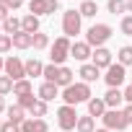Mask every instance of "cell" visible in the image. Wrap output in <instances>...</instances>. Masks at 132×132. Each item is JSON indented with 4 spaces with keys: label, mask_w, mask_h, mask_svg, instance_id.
<instances>
[{
    "label": "cell",
    "mask_w": 132,
    "mask_h": 132,
    "mask_svg": "<svg viewBox=\"0 0 132 132\" xmlns=\"http://www.w3.org/2000/svg\"><path fill=\"white\" fill-rule=\"evenodd\" d=\"M93 98V93H91V86L88 83H73V86H68V88H62V101L68 104V106H75V104H88Z\"/></svg>",
    "instance_id": "6da1fadb"
},
{
    "label": "cell",
    "mask_w": 132,
    "mask_h": 132,
    "mask_svg": "<svg viewBox=\"0 0 132 132\" xmlns=\"http://www.w3.org/2000/svg\"><path fill=\"white\" fill-rule=\"evenodd\" d=\"M70 47H73V42H70L68 36H60V39H54V44L49 47V60H52V65L62 68V65H65V60L70 57Z\"/></svg>",
    "instance_id": "7a4b0ae2"
},
{
    "label": "cell",
    "mask_w": 132,
    "mask_h": 132,
    "mask_svg": "<svg viewBox=\"0 0 132 132\" xmlns=\"http://www.w3.org/2000/svg\"><path fill=\"white\" fill-rule=\"evenodd\" d=\"M111 34H114V31H111L109 23H93V26L86 31V42H88L91 47L98 49V47H104V44L111 39Z\"/></svg>",
    "instance_id": "3957f363"
},
{
    "label": "cell",
    "mask_w": 132,
    "mask_h": 132,
    "mask_svg": "<svg viewBox=\"0 0 132 132\" xmlns=\"http://www.w3.org/2000/svg\"><path fill=\"white\" fill-rule=\"evenodd\" d=\"M101 119H104V127L111 129V132H122V129L129 127V122H127V117H124L122 109H106V114Z\"/></svg>",
    "instance_id": "277c9868"
},
{
    "label": "cell",
    "mask_w": 132,
    "mask_h": 132,
    "mask_svg": "<svg viewBox=\"0 0 132 132\" xmlns=\"http://www.w3.org/2000/svg\"><path fill=\"white\" fill-rule=\"evenodd\" d=\"M57 124H60V129L62 132H70V129H75L78 127V111H75V106H60L57 109Z\"/></svg>",
    "instance_id": "5b68a950"
},
{
    "label": "cell",
    "mask_w": 132,
    "mask_h": 132,
    "mask_svg": "<svg viewBox=\"0 0 132 132\" xmlns=\"http://www.w3.org/2000/svg\"><path fill=\"white\" fill-rule=\"evenodd\" d=\"M80 21H83V16H80L75 8L62 13V31H65V36H68V39H73V36L80 34Z\"/></svg>",
    "instance_id": "8992f818"
},
{
    "label": "cell",
    "mask_w": 132,
    "mask_h": 132,
    "mask_svg": "<svg viewBox=\"0 0 132 132\" xmlns=\"http://www.w3.org/2000/svg\"><path fill=\"white\" fill-rule=\"evenodd\" d=\"M13 83H18V80H23L26 78V62L21 60V57H16V54H11V57H5V70H3Z\"/></svg>",
    "instance_id": "52a82bcc"
},
{
    "label": "cell",
    "mask_w": 132,
    "mask_h": 132,
    "mask_svg": "<svg viewBox=\"0 0 132 132\" xmlns=\"http://www.w3.org/2000/svg\"><path fill=\"white\" fill-rule=\"evenodd\" d=\"M104 80H106V86L109 88H119L124 80H127V68H124V65H111V68L106 70V75H104Z\"/></svg>",
    "instance_id": "ba28073f"
},
{
    "label": "cell",
    "mask_w": 132,
    "mask_h": 132,
    "mask_svg": "<svg viewBox=\"0 0 132 132\" xmlns=\"http://www.w3.org/2000/svg\"><path fill=\"white\" fill-rule=\"evenodd\" d=\"M57 0H31L29 3V13H34V16H49V13H54L57 11Z\"/></svg>",
    "instance_id": "9c48e42d"
},
{
    "label": "cell",
    "mask_w": 132,
    "mask_h": 132,
    "mask_svg": "<svg viewBox=\"0 0 132 132\" xmlns=\"http://www.w3.org/2000/svg\"><path fill=\"white\" fill-rule=\"evenodd\" d=\"M91 60H93V65H96L98 70H109L111 65H114V62H111V52H109L106 47H98V49L91 54Z\"/></svg>",
    "instance_id": "30bf717a"
},
{
    "label": "cell",
    "mask_w": 132,
    "mask_h": 132,
    "mask_svg": "<svg viewBox=\"0 0 132 132\" xmlns=\"http://www.w3.org/2000/svg\"><path fill=\"white\" fill-rule=\"evenodd\" d=\"M91 54H93V47H91L88 42H73V47H70V57H75V60L86 62Z\"/></svg>",
    "instance_id": "8fae6325"
},
{
    "label": "cell",
    "mask_w": 132,
    "mask_h": 132,
    "mask_svg": "<svg viewBox=\"0 0 132 132\" xmlns=\"http://www.w3.org/2000/svg\"><path fill=\"white\" fill-rule=\"evenodd\" d=\"M101 98H104L106 109H119V106L124 104V91H119V88H109Z\"/></svg>",
    "instance_id": "7c38bea8"
},
{
    "label": "cell",
    "mask_w": 132,
    "mask_h": 132,
    "mask_svg": "<svg viewBox=\"0 0 132 132\" xmlns=\"http://www.w3.org/2000/svg\"><path fill=\"white\" fill-rule=\"evenodd\" d=\"M78 75H80V80H83V83H88V86H91V83H96V80L101 78V70L96 68L93 62H86L83 68L78 70Z\"/></svg>",
    "instance_id": "4fadbf2b"
},
{
    "label": "cell",
    "mask_w": 132,
    "mask_h": 132,
    "mask_svg": "<svg viewBox=\"0 0 132 132\" xmlns=\"http://www.w3.org/2000/svg\"><path fill=\"white\" fill-rule=\"evenodd\" d=\"M21 132H49V124H47V119L29 117V119L21 124Z\"/></svg>",
    "instance_id": "5bb4252c"
},
{
    "label": "cell",
    "mask_w": 132,
    "mask_h": 132,
    "mask_svg": "<svg viewBox=\"0 0 132 132\" xmlns=\"http://www.w3.org/2000/svg\"><path fill=\"white\" fill-rule=\"evenodd\" d=\"M36 93H39V98H42V101H47V104H49V101H54V98L60 96V86H54V83H47V80H44V83L39 86V91H36Z\"/></svg>",
    "instance_id": "9a60e30c"
},
{
    "label": "cell",
    "mask_w": 132,
    "mask_h": 132,
    "mask_svg": "<svg viewBox=\"0 0 132 132\" xmlns=\"http://www.w3.org/2000/svg\"><path fill=\"white\" fill-rule=\"evenodd\" d=\"M75 83V73L70 70V68H62L57 70V80H54V86H60V88H68V86H73Z\"/></svg>",
    "instance_id": "2e32d148"
},
{
    "label": "cell",
    "mask_w": 132,
    "mask_h": 132,
    "mask_svg": "<svg viewBox=\"0 0 132 132\" xmlns=\"http://www.w3.org/2000/svg\"><path fill=\"white\" fill-rule=\"evenodd\" d=\"M21 31H26V34H39V16L26 13V16L21 18Z\"/></svg>",
    "instance_id": "e0dca14e"
},
{
    "label": "cell",
    "mask_w": 132,
    "mask_h": 132,
    "mask_svg": "<svg viewBox=\"0 0 132 132\" xmlns=\"http://www.w3.org/2000/svg\"><path fill=\"white\" fill-rule=\"evenodd\" d=\"M18 31H21V18H16V16L11 13V16L3 21V34H8V36H16Z\"/></svg>",
    "instance_id": "ac0fdd59"
},
{
    "label": "cell",
    "mask_w": 132,
    "mask_h": 132,
    "mask_svg": "<svg viewBox=\"0 0 132 132\" xmlns=\"http://www.w3.org/2000/svg\"><path fill=\"white\" fill-rule=\"evenodd\" d=\"M13 47H16V49H29V47H34V34L18 31V34L13 36Z\"/></svg>",
    "instance_id": "d6986e66"
},
{
    "label": "cell",
    "mask_w": 132,
    "mask_h": 132,
    "mask_svg": "<svg viewBox=\"0 0 132 132\" xmlns=\"http://www.w3.org/2000/svg\"><path fill=\"white\" fill-rule=\"evenodd\" d=\"M5 114H8V119L11 122H16V124H23L29 117H26V109H21L18 104H13V106H8L5 109Z\"/></svg>",
    "instance_id": "ffe728a7"
},
{
    "label": "cell",
    "mask_w": 132,
    "mask_h": 132,
    "mask_svg": "<svg viewBox=\"0 0 132 132\" xmlns=\"http://www.w3.org/2000/svg\"><path fill=\"white\" fill-rule=\"evenodd\" d=\"M36 75H44V65L36 57H31L26 60V78H36Z\"/></svg>",
    "instance_id": "44dd1931"
},
{
    "label": "cell",
    "mask_w": 132,
    "mask_h": 132,
    "mask_svg": "<svg viewBox=\"0 0 132 132\" xmlns=\"http://www.w3.org/2000/svg\"><path fill=\"white\" fill-rule=\"evenodd\" d=\"M88 114H91V117H104V114H106L104 98H96V96H93V98L88 101Z\"/></svg>",
    "instance_id": "7402d4cb"
},
{
    "label": "cell",
    "mask_w": 132,
    "mask_h": 132,
    "mask_svg": "<svg viewBox=\"0 0 132 132\" xmlns=\"http://www.w3.org/2000/svg\"><path fill=\"white\" fill-rule=\"evenodd\" d=\"M78 13H80L83 18H93V16L98 13V5L93 3V0H83V3H80V8H78Z\"/></svg>",
    "instance_id": "603a6c76"
},
{
    "label": "cell",
    "mask_w": 132,
    "mask_h": 132,
    "mask_svg": "<svg viewBox=\"0 0 132 132\" xmlns=\"http://www.w3.org/2000/svg\"><path fill=\"white\" fill-rule=\"evenodd\" d=\"M78 132H96V122H93V117L91 114H86V117H78V127H75Z\"/></svg>",
    "instance_id": "cb8c5ba5"
},
{
    "label": "cell",
    "mask_w": 132,
    "mask_h": 132,
    "mask_svg": "<svg viewBox=\"0 0 132 132\" xmlns=\"http://www.w3.org/2000/svg\"><path fill=\"white\" fill-rule=\"evenodd\" d=\"M117 60H119V65H124V68H129V65H132V44L122 47V49L117 52Z\"/></svg>",
    "instance_id": "d4e9b609"
},
{
    "label": "cell",
    "mask_w": 132,
    "mask_h": 132,
    "mask_svg": "<svg viewBox=\"0 0 132 132\" xmlns=\"http://www.w3.org/2000/svg\"><path fill=\"white\" fill-rule=\"evenodd\" d=\"M31 80L29 78H23V80H18L16 86H13V96H26V93H31Z\"/></svg>",
    "instance_id": "484cf974"
},
{
    "label": "cell",
    "mask_w": 132,
    "mask_h": 132,
    "mask_svg": "<svg viewBox=\"0 0 132 132\" xmlns=\"http://www.w3.org/2000/svg\"><path fill=\"white\" fill-rule=\"evenodd\" d=\"M36 101H39V96H34V93H26V96H18V101H16V104H18L21 109H26V111H31Z\"/></svg>",
    "instance_id": "4316f807"
},
{
    "label": "cell",
    "mask_w": 132,
    "mask_h": 132,
    "mask_svg": "<svg viewBox=\"0 0 132 132\" xmlns=\"http://www.w3.org/2000/svg\"><path fill=\"white\" fill-rule=\"evenodd\" d=\"M106 11L109 13H127V0H109V3H106Z\"/></svg>",
    "instance_id": "83f0119b"
},
{
    "label": "cell",
    "mask_w": 132,
    "mask_h": 132,
    "mask_svg": "<svg viewBox=\"0 0 132 132\" xmlns=\"http://www.w3.org/2000/svg\"><path fill=\"white\" fill-rule=\"evenodd\" d=\"M13 86H16V83H13V80L5 75V73L0 75V96H8V93H13Z\"/></svg>",
    "instance_id": "f1b7e54d"
},
{
    "label": "cell",
    "mask_w": 132,
    "mask_h": 132,
    "mask_svg": "<svg viewBox=\"0 0 132 132\" xmlns=\"http://www.w3.org/2000/svg\"><path fill=\"white\" fill-rule=\"evenodd\" d=\"M29 114H31V117H36V119H42V117H47V101H42V98H39V101L34 104V109H31Z\"/></svg>",
    "instance_id": "f546056e"
},
{
    "label": "cell",
    "mask_w": 132,
    "mask_h": 132,
    "mask_svg": "<svg viewBox=\"0 0 132 132\" xmlns=\"http://www.w3.org/2000/svg\"><path fill=\"white\" fill-rule=\"evenodd\" d=\"M57 70H60V68L52 65V62L44 65V80H47V83H54V80H57Z\"/></svg>",
    "instance_id": "4dcf8cb0"
},
{
    "label": "cell",
    "mask_w": 132,
    "mask_h": 132,
    "mask_svg": "<svg viewBox=\"0 0 132 132\" xmlns=\"http://www.w3.org/2000/svg\"><path fill=\"white\" fill-rule=\"evenodd\" d=\"M47 47H49V36L42 34V31L34 34V49H47Z\"/></svg>",
    "instance_id": "1f68e13d"
},
{
    "label": "cell",
    "mask_w": 132,
    "mask_h": 132,
    "mask_svg": "<svg viewBox=\"0 0 132 132\" xmlns=\"http://www.w3.org/2000/svg\"><path fill=\"white\" fill-rule=\"evenodd\" d=\"M11 49H13V36L0 34V54H5V52H11Z\"/></svg>",
    "instance_id": "d6a6232c"
},
{
    "label": "cell",
    "mask_w": 132,
    "mask_h": 132,
    "mask_svg": "<svg viewBox=\"0 0 132 132\" xmlns=\"http://www.w3.org/2000/svg\"><path fill=\"white\" fill-rule=\"evenodd\" d=\"M119 29H122V34L132 36V16H124V18H122V23H119Z\"/></svg>",
    "instance_id": "836d02e7"
},
{
    "label": "cell",
    "mask_w": 132,
    "mask_h": 132,
    "mask_svg": "<svg viewBox=\"0 0 132 132\" xmlns=\"http://www.w3.org/2000/svg\"><path fill=\"white\" fill-rule=\"evenodd\" d=\"M0 132H21V124H16V122L5 119V122H3V127H0Z\"/></svg>",
    "instance_id": "e575fe53"
},
{
    "label": "cell",
    "mask_w": 132,
    "mask_h": 132,
    "mask_svg": "<svg viewBox=\"0 0 132 132\" xmlns=\"http://www.w3.org/2000/svg\"><path fill=\"white\" fill-rule=\"evenodd\" d=\"M0 3H3L8 11H18V8L23 5V0H0Z\"/></svg>",
    "instance_id": "d590c367"
},
{
    "label": "cell",
    "mask_w": 132,
    "mask_h": 132,
    "mask_svg": "<svg viewBox=\"0 0 132 132\" xmlns=\"http://www.w3.org/2000/svg\"><path fill=\"white\" fill-rule=\"evenodd\" d=\"M8 16H11V11H8V8H5L3 3H0V23H3V21H5Z\"/></svg>",
    "instance_id": "8d00e7d4"
},
{
    "label": "cell",
    "mask_w": 132,
    "mask_h": 132,
    "mask_svg": "<svg viewBox=\"0 0 132 132\" xmlns=\"http://www.w3.org/2000/svg\"><path fill=\"white\" fill-rule=\"evenodd\" d=\"M122 111H124V117H127V122L132 124V104H127V106H124Z\"/></svg>",
    "instance_id": "74e56055"
},
{
    "label": "cell",
    "mask_w": 132,
    "mask_h": 132,
    "mask_svg": "<svg viewBox=\"0 0 132 132\" xmlns=\"http://www.w3.org/2000/svg\"><path fill=\"white\" fill-rule=\"evenodd\" d=\"M124 101H127V104H132V83L124 88Z\"/></svg>",
    "instance_id": "f35d334b"
},
{
    "label": "cell",
    "mask_w": 132,
    "mask_h": 132,
    "mask_svg": "<svg viewBox=\"0 0 132 132\" xmlns=\"http://www.w3.org/2000/svg\"><path fill=\"white\" fill-rule=\"evenodd\" d=\"M5 111V96H0V114Z\"/></svg>",
    "instance_id": "ab89813d"
},
{
    "label": "cell",
    "mask_w": 132,
    "mask_h": 132,
    "mask_svg": "<svg viewBox=\"0 0 132 132\" xmlns=\"http://www.w3.org/2000/svg\"><path fill=\"white\" fill-rule=\"evenodd\" d=\"M127 13H132V0H127Z\"/></svg>",
    "instance_id": "60d3db41"
},
{
    "label": "cell",
    "mask_w": 132,
    "mask_h": 132,
    "mask_svg": "<svg viewBox=\"0 0 132 132\" xmlns=\"http://www.w3.org/2000/svg\"><path fill=\"white\" fill-rule=\"evenodd\" d=\"M0 70H5V60L3 57H0Z\"/></svg>",
    "instance_id": "b9f144b4"
},
{
    "label": "cell",
    "mask_w": 132,
    "mask_h": 132,
    "mask_svg": "<svg viewBox=\"0 0 132 132\" xmlns=\"http://www.w3.org/2000/svg\"><path fill=\"white\" fill-rule=\"evenodd\" d=\"M96 132H111V129H106V127H104V129H96Z\"/></svg>",
    "instance_id": "7bdbcfd3"
},
{
    "label": "cell",
    "mask_w": 132,
    "mask_h": 132,
    "mask_svg": "<svg viewBox=\"0 0 132 132\" xmlns=\"http://www.w3.org/2000/svg\"><path fill=\"white\" fill-rule=\"evenodd\" d=\"M0 34H3V23H0Z\"/></svg>",
    "instance_id": "ee69618b"
},
{
    "label": "cell",
    "mask_w": 132,
    "mask_h": 132,
    "mask_svg": "<svg viewBox=\"0 0 132 132\" xmlns=\"http://www.w3.org/2000/svg\"><path fill=\"white\" fill-rule=\"evenodd\" d=\"M0 127H3V119H0Z\"/></svg>",
    "instance_id": "f6af8a7d"
}]
</instances>
